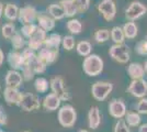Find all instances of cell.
<instances>
[{
  "mask_svg": "<svg viewBox=\"0 0 147 132\" xmlns=\"http://www.w3.org/2000/svg\"><path fill=\"white\" fill-rule=\"evenodd\" d=\"M82 69L88 76H98L103 70V60L97 54H90L85 57L82 63Z\"/></svg>",
  "mask_w": 147,
  "mask_h": 132,
  "instance_id": "6da1fadb",
  "label": "cell"
},
{
  "mask_svg": "<svg viewBox=\"0 0 147 132\" xmlns=\"http://www.w3.org/2000/svg\"><path fill=\"white\" fill-rule=\"evenodd\" d=\"M58 122L64 128H71L75 126L77 120V112L76 109L71 105H64L58 110Z\"/></svg>",
  "mask_w": 147,
  "mask_h": 132,
  "instance_id": "7a4b0ae2",
  "label": "cell"
},
{
  "mask_svg": "<svg viewBox=\"0 0 147 132\" xmlns=\"http://www.w3.org/2000/svg\"><path fill=\"white\" fill-rule=\"evenodd\" d=\"M113 90V84L110 82H97L92 85V97L99 101H103Z\"/></svg>",
  "mask_w": 147,
  "mask_h": 132,
  "instance_id": "3957f363",
  "label": "cell"
},
{
  "mask_svg": "<svg viewBox=\"0 0 147 132\" xmlns=\"http://www.w3.org/2000/svg\"><path fill=\"white\" fill-rule=\"evenodd\" d=\"M19 107L21 108L23 111L31 112V111L40 109L41 101H40V98L37 97L36 95L26 93V94H22L21 100H20V104H19Z\"/></svg>",
  "mask_w": 147,
  "mask_h": 132,
  "instance_id": "277c9868",
  "label": "cell"
},
{
  "mask_svg": "<svg viewBox=\"0 0 147 132\" xmlns=\"http://www.w3.org/2000/svg\"><path fill=\"white\" fill-rule=\"evenodd\" d=\"M110 56L121 64H125L129 61V47L125 44H114L109 50Z\"/></svg>",
  "mask_w": 147,
  "mask_h": 132,
  "instance_id": "5b68a950",
  "label": "cell"
},
{
  "mask_svg": "<svg viewBox=\"0 0 147 132\" xmlns=\"http://www.w3.org/2000/svg\"><path fill=\"white\" fill-rule=\"evenodd\" d=\"M49 85H51V89L52 91L56 94L61 100L67 101L70 99V95L67 91V89L65 87V83L63 81V78L59 76H55L49 81Z\"/></svg>",
  "mask_w": 147,
  "mask_h": 132,
  "instance_id": "8992f818",
  "label": "cell"
},
{
  "mask_svg": "<svg viewBox=\"0 0 147 132\" xmlns=\"http://www.w3.org/2000/svg\"><path fill=\"white\" fill-rule=\"evenodd\" d=\"M146 12L147 7L144 3H142L141 1H132L125 11V16L129 21H134L140 19Z\"/></svg>",
  "mask_w": 147,
  "mask_h": 132,
  "instance_id": "52a82bcc",
  "label": "cell"
},
{
  "mask_svg": "<svg viewBox=\"0 0 147 132\" xmlns=\"http://www.w3.org/2000/svg\"><path fill=\"white\" fill-rule=\"evenodd\" d=\"M98 11L107 21H112L117 14V6L114 0H102L98 5Z\"/></svg>",
  "mask_w": 147,
  "mask_h": 132,
  "instance_id": "ba28073f",
  "label": "cell"
},
{
  "mask_svg": "<svg viewBox=\"0 0 147 132\" xmlns=\"http://www.w3.org/2000/svg\"><path fill=\"white\" fill-rule=\"evenodd\" d=\"M127 91L136 98H144L147 95V82L143 78L132 79L127 87Z\"/></svg>",
  "mask_w": 147,
  "mask_h": 132,
  "instance_id": "9c48e42d",
  "label": "cell"
},
{
  "mask_svg": "<svg viewBox=\"0 0 147 132\" xmlns=\"http://www.w3.org/2000/svg\"><path fill=\"white\" fill-rule=\"evenodd\" d=\"M38 12L33 6H25L20 8L19 10V21L23 24H30L34 23L35 20H37Z\"/></svg>",
  "mask_w": 147,
  "mask_h": 132,
  "instance_id": "30bf717a",
  "label": "cell"
},
{
  "mask_svg": "<svg viewBox=\"0 0 147 132\" xmlns=\"http://www.w3.org/2000/svg\"><path fill=\"white\" fill-rule=\"evenodd\" d=\"M46 31H44L43 29H41L40 26L37 28V30L35 33L31 37L30 39H28V47L32 49L33 51H38L41 50L44 46V42L46 40Z\"/></svg>",
  "mask_w": 147,
  "mask_h": 132,
  "instance_id": "8fae6325",
  "label": "cell"
},
{
  "mask_svg": "<svg viewBox=\"0 0 147 132\" xmlns=\"http://www.w3.org/2000/svg\"><path fill=\"white\" fill-rule=\"evenodd\" d=\"M109 113L113 118L122 119L126 114V106L121 99H113L109 104Z\"/></svg>",
  "mask_w": 147,
  "mask_h": 132,
  "instance_id": "7c38bea8",
  "label": "cell"
},
{
  "mask_svg": "<svg viewBox=\"0 0 147 132\" xmlns=\"http://www.w3.org/2000/svg\"><path fill=\"white\" fill-rule=\"evenodd\" d=\"M23 76L22 74L16 70V69H10L7 72L6 78H5V82H6L7 87H13V88H19L22 83H23Z\"/></svg>",
  "mask_w": 147,
  "mask_h": 132,
  "instance_id": "4fadbf2b",
  "label": "cell"
},
{
  "mask_svg": "<svg viewBox=\"0 0 147 132\" xmlns=\"http://www.w3.org/2000/svg\"><path fill=\"white\" fill-rule=\"evenodd\" d=\"M61 102V99L57 95L54 94V93H51V94L46 95L44 97L42 106L47 111H55L57 109H59Z\"/></svg>",
  "mask_w": 147,
  "mask_h": 132,
  "instance_id": "5bb4252c",
  "label": "cell"
},
{
  "mask_svg": "<svg viewBox=\"0 0 147 132\" xmlns=\"http://www.w3.org/2000/svg\"><path fill=\"white\" fill-rule=\"evenodd\" d=\"M8 64L10 65L11 69L21 70L24 66V58L22 55V52L12 51L8 54Z\"/></svg>",
  "mask_w": 147,
  "mask_h": 132,
  "instance_id": "9a60e30c",
  "label": "cell"
},
{
  "mask_svg": "<svg viewBox=\"0 0 147 132\" xmlns=\"http://www.w3.org/2000/svg\"><path fill=\"white\" fill-rule=\"evenodd\" d=\"M22 94L19 91L18 88L13 87H6L3 91V98L8 105H16L19 106L20 100H21Z\"/></svg>",
  "mask_w": 147,
  "mask_h": 132,
  "instance_id": "2e32d148",
  "label": "cell"
},
{
  "mask_svg": "<svg viewBox=\"0 0 147 132\" xmlns=\"http://www.w3.org/2000/svg\"><path fill=\"white\" fill-rule=\"evenodd\" d=\"M37 55H38V57H40L42 61H44L46 64H52L57 60L58 51L52 50V49H49V47L43 46L41 50H38Z\"/></svg>",
  "mask_w": 147,
  "mask_h": 132,
  "instance_id": "e0dca14e",
  "label": "cell"
},
{
  "mask_svg": "<svg viewBox=\"0 0 147 132\" xmlns=\"http://www.w3.org/2000/svg\"><path fill=\"white\" fill-rule=\"evenodd\" d=\"M55 21L56 20H54L49 14H46V13H40L37 16L38 26L46 32L52 31L55 28Z\"/></svg>",
  "mask_w": 147,
  "mask_h": 132,
  "instance_id": "ac0fdd59",
  "label": "cell"
},
{
  "mask_svg": "<svg viewBox=\"0 0 147 132\" xmlns=\"http://www.w3.org/2000/svg\"><path fill=\"white\" fill-rule=\"evenodd\" d=\"M101 123V114L97 106H92L88 112V125L90 129H97Z\"/></svg>",
  "mask_w": 147,
  "mask_h": 132,
  "instance_id": "d6986e66",
  "label": "cell"
},
{
  "mask_svg": "<svg viewBox=\"0 0 147 132\" xmlns=\"http://www.w3.org/2000/svg\"><path fill=\"white\" fill-rule=\"evenodd\" d=\"M145 72L146 70L144 68V66L140 63H131L127 66V73L132 79L143 78L145 75Z\"/></svg>",
  "mask_w": 147,
  "mask_h": 132,
  "instance_id": "ffe728a7",
  "label": "cell"
},
{
  "mask_svg": "<svg viewBox=\"0 0 147 132\" xmlns=\"http://www.w3.org/2000/svg\"><path fill=\"white\" fill-rule=\"evenodd\" d=\"M61 41H63V38L58 33H52V34L46 37V40L44 42V46L52 49V50L58 51V47L61 45Z\"/></svg>",
  "mask_w": 147,
  "mask_h": 132,
  "instance_id": "44dd1931",
  "label": "cell"
},
{
  "mask_svg": "<svg viewBox=\"0 0 147 132\" xmlns=\"http://www.w3.org/2000/svg\"><path fill=\"white\" fill-rule=\"evenodd\" d=\"M59 5L61 6V8L64 9L65 16L68 18H71L74 16H76L77 13H79L78 8L75 5L74 0H61Z\"/></svg>",
  "mask_w": 147,
  "mask_h": 132,
  "instance_id": "7402d4cb",
  "label": "cell"
},
{
  "mask_svg": "<svg viewBox=\"0 0 147 132\" xmlns=\"http://www.w3.org/2000/svg\"><path fill=\"white\" fill-rule=\"evenodd\" d=\"M25 65H29L31 68L34 70L35 74H42V73H44V72L46 70V67H47V66H46L47 64L45 63L44 61H42V60L38 57L37 54L31 60L30 63L25 64Z\"/></svg>",
  "mask_w": 147,
  "mask_h": 132,
  "instance_id": "603a6c76",
  "label": "cell"
},
{
  "mask_svg": "<svg viewBox=\"0 0 147 132\" xmlns=\"http://www.w3.org/2000/svg\"><path fill=\"white\" fill-rule=\"evenodd\" d=\"M19 10L20 8H18L17 5L14 3H7L3 10V14L6 17L7 20L9 21H14L19 18Z\"/></svg>",
  "mask_w": 147,
  "mask_h": 132,
  "instance_id": "cb8c5ba5",
  "label": "cell"
},
{
  "mask_svg": "<svg viewBox=\"0 0 147 132\" xmlns=\"http://www.w3.org/2000/svg\"><path fill=\"white\" fill-rule=\"evenodd\" d=\"M47 12L53 18L54 20H61L63 18H65V12H64V9L61 8V6L59 3H53V5H49L47 7Z\"/></svg>",
  "mask_w": 147,
  "mask_h": 132,
  "instance_id": "d4e9b609",
  "label": "cell"
},
{
  "mask_svg": "<svg viewBox=\"0 0 147 132\" xmlns=\"http://www.w3.org/2000/svg\"><path fill=\"white\" fill-rule=\"evenodd\" d=\"M10 41H11V44H12V47L14 49V51L22 50L28 44V41H25V38L21 34V32H17Z\"/></svg>",
  "mask_w": 147,
  "mask_h": 132,
  "instance_id": "484cf974",
  "label": "cell"
},
{
  "mask_svg": "<svg viewBox=\"0 0 147 132\" xmlns=\"http://www.w3.org/2000/svg\"><path fill=\"white\" fill-rule=\"evenodd\" d=\"M111 39L114 42V44H122L125 40V34L123 31V28L121 26H114L111 30Z\"/></svg>",
  "mask_w": 147,
  "mask_h": 132,
  "instance_id": "4316f807",
  "label": "cell"
},
{
  "mask_svg": "<svg viewBox=\"0 0 147 132\" xmlns=\"http://www.w3.org/2000/svg\"><path fill=\"white\" fill-rule=\"evenodd\" d=\"M76 50H77V53L84 57H87L88 55L91 54V50H92V45L90 42L88 41H80L79 43L77 44L76 46Z\"/></svg>",
  "mask_w": 147,
  "mask_h": 132,
  "instance_id": "83f0119b",
  "label": "cell"
},
{
  "mask_svg": "<svg viewBox=\"0 0 147 132\" xmlns=\"http://www.w3.org/2000/svg\"><path fill=\"white\" fill-rule=\"evenodd\" d=\"M34 88H35V90H36L37 93L44 94V93H46L49 90V88H51V85H49V81L46 78L38 77L34 82Z\"/></svg>",
  "mask_w": 147,
  "mask_h": 132,
  "instance_id": "f1b7e54d",
  "label": "cell"
},
{
  "mask_svg": "<svg viewBox=\"0 0 147 132\" xmlns=\"http://www.w3.org/2000/svg\"><path fill=\"white\" fill-rule=\"evenodd\" d=\"M123 31L126 39H135L137 35V26L133 21L126 22L123 25Z\"/></svg>",
  "mask_w": 147,
  "mask_h": 132,
  "instance_id": "f546056e",
  "label": "cell"
},
{
  "mask_svg": "<svg viewBox=\"0 0 147 132\" xmlns=\"http://www.w3.org/2000/svg\"><path fill=\"white\" fill-rule=\"evenodd\" d=\"M141 116L138 112L134 111H129L125 114V121L129 127H137L141 123Z\"/></svg>",
  "mask_w": 147,
  "mask_h": 132,
  "instance_id": "4dcf8cb0",
  "label": "cell"
},
{
  "mask_svg": "<svg viewBox=\"0 0 147 132\" xmlns=\"http://www.w3.org/2000/svg\"><path fill=\"white\" fill-rule=\"evenodd\" d=\"M17 33L16 31V26L13 23H6V24L2 25V28H1V34H2V37L7 40H11L13 38V35Z\"/></svg>",
  "mask_w": 147,
  "mask_h": 132,
  "instance_id": "1f68e13d",
  "label": "cell"
},
{
  "mask_svg": "<svg viewBox=\"0 0 147 132\" xmlns=\"http://www.w3.org/2000/svg\"><path fill=\"white\" fill-rule=\"evenodd\" d=\"M66 26H67V30L71 34H79L82 30V24L79 20L77 19H70L67 22Z\"/></svg>",
  "mask_w": 147,
  "mask_h": 132,
  "instance_id": "d6a6232c",
  "label": "cell"
},
{
  "mask_svg": "<svg viewBox=\"0 0 147 132\" xmlns=\"http://www.w3.org/2000/svg\"><path fill=\"white\" fill-rule=\"evenodd\" d=\"M111 37V31L108 30V29H100V30H97L93 38L94 40L98 42V43H104L107 42Z\"/></svg>",
  "mask_w": 147,
  "mask_h": 132,
  "instance_id": "836d02e7",
  "label": "cell"
},
{
  "mask_svg": "<svg viewBox=\"0 0 147 132\" xmlns=\"http://www.w3.org/2000/svg\"><path fill=\"white\" fill-rule=\"evenodd\" d=\"M37 28H38V25L34 24V23H30V24H23L22 25V28H21V34L24 37L25 39H30L35 31L37 30Z\"/></svg>",
  "mask_w": 147,
  "mask_h": 132,
  "instance_id": "e575fe53",
  "label": "cell"
},
{
  "mask_svg": "<svg viewBox=\"0 0 147 132\" xmlns=\"http://www.w3.org/2000/svg\"><path fill=\"white\" fill-rule=\"evenodd\" d=\"M61 45L66 51H71L75 47V39L71 35H66L63 38Z\"/></svg>",
  "mask_w": 147,
  "mask_h": 132,
  "instance_id": "d590c367",
  "label": "cell"
},
{
  "mask_svg": "<svg viewBox=\"0 0 147 132\" xmlns=\"http://www.w3.org/2000/svg\"><path fill=\"white\" fill-rule=\"evenodd\" d=\"M21 74L23 76V79L26 81V82H29L31 79H33L34 78V75H35V73H34V70L31 68L29 65H24L22 69H21Z\"/></svg>",
  "mask_w": 147,
  "mask_h": 132,
  "instance_id": "8d00e7d4",
  "label": "cell"
},
{
  "mask_svg": "<svg viewBox=\"0 0 147 132\" xmlns=\"http://www.w3.org/2000/svg\"><path fill=\"white\" fill-rule=\"evenodd\" d=\"M129 127V126L126 123V121L119 119L114 126V132H131Z\"/></svg>",
  "mask_w": 147,
  "mask_h": 132,
  "instance_id": "74e56055",
  "label": "cell"
},
{
  "mask_svg": "<svg viewBox=\"0 0 147 132\" xmlns=\"http://www.w3.org/2000/svg\"><path fill=\"white\" fill-rule=\"evenodd\" d=\"M74 2L78 8L79 13L86 12L90 6V0H74Z\"/></svg>",
  "mask_w": 147,
  "mask_h": 132,
  "instance_id": "f35d334b",
  "label": "cell"
},
{
  "mask_svg": "<svg viewBox=\"0 0 147 132\" xmlns=\"http://www.w3.org/2000/svg\"><path fill=\"white\" fill-rule=\"evenodd\" d=\"M136 110L138 113L145 114L147 113V99L146 98H142L141 100L138 101L137 106H136Z\"/></svg>",
  "mask_w": 147,
  "mask_h": 132,
  "instance_id": "ab89813d",
  "label": "cell"
},
{
  "mask_svg": "<svg viewBox=\"0 0 147 132\" xmlns=\"http://www.w3.org/2000/svg\"><path fill=\"white\" fill-rule=\"evenodd\" d=\"M135 50H136V52H137L140 55H147V49H146V45H145L144 40L137 43Z\"/></svg>",
  "mask_w": 147,
  "mask_h": 132,
  "instance_id": "60d3db41",
  "label": "cell"
},
{
  "mask_svg": "<svg viewBox=\"0 0 147 132\" xmlns=\"http://www.w3.org/2000/svg\"><path fill=\"white\" fill-rule=\"evenodd\" d=\"M7 114L6 112L3 111V109L0 107V126H5L7 125Z\"/></svg>",
  "mask_w": 147,
  "mask_h": 132,
  "instance_id": "b9f144b4",
  "label": "cell"
},
{
  "mask_svg": "<svg viewBox=\"0 0 147 132\" xmlns=\"http://www.w3.org/2000/svg\"><path fill=\"white\" fill-rule=\"evenodd\" d=\"M138 132H147V123H144V125L140 126Z\"/></svg>",
  "mask_w": 147,
  "mask_h": 132,
  "instance_id": "7bdbcfd3",
  "label": "cell"
},
{
  "mask_svg": "<svg viewBox=\"0 0 147 132\" xmlns=\"http://www.w3.org/2000/svg\"><path fill=\"white\" fill-rule=\"evenodd\" d=\"M3 61H5V54H3V52H2V50L0 49V66L2 65V63H3Z\"/></svg>",
  "mask_w": 147,
  "mask_h": 132,
  "instance_id": "ee69618b",
  "label": "cell"
},
{
  "mask_svg": "<svg viewBox=\"0 0 147 132\" xmlns=\"http://www.w3.org/2000/svg\"><path fill=\"white\" fill-rule=\"evenodd\" d=\"M2 13H3V5H2L1 2H0V18H1Z\"/></svg>",
  "mask_w": 147,
  "mask_h": 132,
  "instance_id": "f6af8a7d",
  "label": "cell"
},
{
  "mask_svg": "<svg viewBox=\"0 0 147 132\" xmlns=\"http://www.w3.org/2000/svg\"><path fill=\"white\" fill-rule=\"evenodd\" d=\"M144 68H145V70L147 72V61L145 62V65H144Z\"/></svg>",
  "mask_w": 147,
  "mask_h": 132,
  "instance_id": "bcb514c9",
  "label": "cell"
},
{
  "mask_svg": "<svg viewBox=\"0 0 147 132\" xmlns=\"http://www.w3.org/2000/svg\"><path fill=\"white\" fill-rule=\"evenodd\" d=\"M144 42H145V45H146V49H147V35L146 38H145V40H144Z\"/></svg>",
  "mask_w": 147,
  "mask_h": 132,
  "instance_id": "7dc6e473",
  "label": "cell"
},
{
  "mask_svg": "<svg viewBox=\"0 0 147 132\" xmlns=\"http://www.w3.org/2000/svg\"><path fill=\"white\" fill-rule=\"evenodd\" d=\"M79 132H88V131H87V130H80Z\"/></svg>",
  "mask_w": 147,
  "mask_h": 132,
  "instance_id": "c3c4849f",
  "label": "cell"
},
{
  "mask_svg": "<svg viewBox=\"0 0 147 132\" xmlns=\"http://www.w3.org/2000/svg\"><path fill=\"white\" fill-rule=\"evenodd\" d=\"M0 132H3V131H2V130H1V129H0Z\"/></svg>",
  "mask_w": 147,
  "mask_h": 132,
  "instance_id": "681fc988",
  "label": "cell"
},
{
  "mask_svg": "<svg viewBox=\"0 0 147 132\" xmlns=\"http://www.w3.org/2000/svg\"><path fill=\"white\" fill-rule=\"evenodd\" d=\"M23 132H31V131H23Z\"/></svg>",
  "mask_w": 147,
  "mask_h": 132,
  "instance_id": "f907efd6",
  "label": "cell"
},
{
  "mask_svg": "<svg viewBox=\"0 0 147 132\" xmlns=\"http://www.w3.org/2000/svg\"><path fill=\"white\" fill-rule=\"evenodd\" d=\"M0 89H1V86H0Z\"/></svg>",
  "mask_w": 147,
  "mask_h": 132,
  "instance_id": "816d5d0a",
  "label": "cell"
}]
</instances>
